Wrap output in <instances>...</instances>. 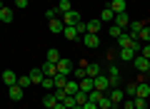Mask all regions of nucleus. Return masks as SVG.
I'll return each instance as SVG.
<instances>
[{"label":"nucleus","instance_id":"nucleus-29","mask_svg":"<svg viewBox=\"0 0 150 109\" xmlns=\"http://www.w3.org/2000/svg\"><path fill=\"white\" fill-rule=\"evenodd\" d=\"M68 74H55V89H65V84H68Z\"/></svg>","mask_w":150,"mask_h":109},{"label":"nucleus","instance_id":"nucleus-32","mask_svg":"<svg viewBox=\"0 0 150 109\" xmlns=\"http://www.w3.org/2000/svg\"><path fill=\"white\" fill-rule=\"evenodd\" d=\"M40 87H43L45 92H53V89H55V79L53 77H45L43 82H40Z\"/></svg>","mask_w":150,"mask_h":109},{"label":"nucleus","instance_id":"nucleus-6","mask_svg":"<svg viewBox=\"0 0 150 109\" xmlns=\"http://www.w3.org/2000/svg\"><path fill=\"white\" fill-rule=\"evenodd\" d=\"M83 45H85L88 50H95V47L100 45V37L93 35V32H85V35H83Z\"/></svg>","mask_w":150,"mask_h":109},{"label":"nucleus","instance_id":"nucleus-20","mask_svg":"<svg viewBox=\"0 0 150 109\" xmlns=\"http://www.w3.org/2000/svg\"><path fill=\"white\" fill-rule=\"evenodd\" d=\"M55 104H58V97H55V92H48V94L43 97V107H45V109H53Z\"/></svg>","mask_w":150,"mask_h":109},{"label":"nucleus","instance_id":"nucleus-21","mask_svg":"<svg viewBox=\"0 0 150 109\" xmlns=\"http://www.w3.org/2000/svg\"><path fill=\"white\" fill-rule=\"evenodd\" d=\"M80 92V82L78 79H68V84H65V94H78Z\"/></svg>","mask_w":150,"mask_h":109},{"label":"nucleus","instance_id":"nucleus-11","mask_svg":"<svg viewBox=\"0 0 150 109\" xmlns=\"http://www.w3.org/2000/svg\"><path fill=\"white\" fill-rule=\"evenodd\" d=\"M135 55H138V52H135L133 47H123V50L118 52V57L123 60V62H133V60H135Z\"/></svg>","mask_w":150,"mask_h":109},{"label":"nucleus","instance_id":"nucleus-15","mask_svg":"<svg viewBox=\"0 0 150 109\" xmlns=\"http://www.w3.org/2000/svg\"><path fill=\"white\" fill-rule=\"evenodd\" d=\"M95 104H98V109H112V102H110V97H108V92H103Z\"/></svg>","mask_w":150,"mask_h":109},{"label":"nucleus","instance_id":"nucleus-39","mask_svg":"<svg viewBox=\"0 0 150 109\" xmlns=\"http://www.w3.org/2000/svg\"><path fill=\"white\" fill-rule=\"evenodd\" d=\"M135 109H148V99H140V97H135Z\"/></svg>","mask_w":150,"mask_h":109},{"label":"nucleus","instance_id":"nucleus-47","mask_svg":"<svg viewBox=\"0 0 150 109\" xmlns=\"http://www.w3.org/2000/svg\"><path fill=\"white\" fill-rule=\"evenodd\" d=\"M73 109H83V107H80V104H75V107H73Z\"/></svg>","mask_w":150,"mask_h":109},{"label":"nucleus","instance_id":"nucleus-30","mask_svg":"<svg viewBox=\"0 0 150 109\" xmlns=\"http://www.w3.org/2000/svg\"><path fill=\"white\" fill-rule=\"evenodd\" d=\"M100 27H103V22L98 20V17H95V20H90V22H88V32H93V35H98V32H100Z\"/></svg>","mask_w":150,"mask_h":109},{"label":"nucleus","instance_id":"nucleus-13","mask_svg":"<svg viewBox=\"0 0 150 109\" xmlns=\"http://www.w3.org/2000/svg\"><path fill=\"white\" fill-rule=\"evenodd\" d=\"M93 89H95V79H93V77H83V79H80V92H88V94H90Z\"/></svg>","mask_w":150,"mask_h":109},{"label":"nucleus","instance_id":"nucleus-9","mask_svg":"<svg viewBox=\"0 0 150 109\" xmlns=\"http://www.w3.org/2000/svg\"><path fill=\"white\" fill-rule=\"evenodd\" d=\"M48 27H50V32H53V35H63V30H65V25H63V20H60V17L48 20Z\"/></svg>","mask_w":150,"mask_h":109},{"label":"nucleus","instance_id":"nucleus-8","mask_svg":"<svg viewBox=\"0 0 150 109\" xmlns=\"http://www.w3.org/2000/svg\"><path fill=\"white\" fill-rule=\"evenodd\" d=\"M8 97H10L13 102H20V99L25 97V89L18 87V84H13V87H8Z\"/></svg>","mask_w":150,"mask_h":109},{"label":"nucleus","instance_id":"nucleus-43","mask_svg":"<svg viewBox=\"0 0 150 109\" xmlns=\"http://www.w3.org/2000/svg\"><path fill=\"white\" fill-rule=\"evenodd\" d=\"M83 109H98V104L95 102H88V104H83Z\"/></svg>","mask_w":150,"mask_h":109},{"label":"nucleus","instance_id":"nucleus-26","mask_svg":"<svg viewBox=\"0 0 150 109\" xmlns=\"http://www.w3.org/2000/svg\"><path fill=\"white\" fill-rule=\"evenodd\" d=\"M13 15H15L13 8H3L0 10V22H13Z\"/></svg>","mask_w":150,"mask_h":109},{"label":"nucleus","instance_id":"nucleus-31","mask_svg":"<svg viewBox=\"0 0 150 109\" xmlns=\"http://www.w3.org/2000/svg\"><path fill=\"white\" fill-rule=\"evenodd\" d=\"M45 57H48V62L58 65V60H60V52L55 50V47H50V50H48V55H45Z\"/></svg>","mask_w":150,"mask_h":109},{"label":"nucleus","instance_id":"nucleus-1","mask_svg":"<svg viewBox=\"0 0 150 109\" xmlns=\"http://www.w3.org/2000/svg\"><path fill=\"white\" fill-rule=\"evenodd\" d=\"M108 97H110V102H112V109L118 107V104H123V99H125V92L120 87H110L108 89Z\"/></svg>","mask_w":150,"mask_h":109},{"label":"nucleus","instance_id":"nucleus-34","mask_svg":"<svg viewBox=\"0 0 150 109\" xmlns=\"http://www.w3.org/2000/svg\"><path fill=\"white\" fill-rule=\"evenodd\" d=\"M73 97H75V102L80 104V107H83V104H88V92H78V94H73Z\"/></svg>","mask_w":150,"mask_h":109},{"label":"nucleus","instance_id":"nucleus-36","mask_svg":"<svg viewBox=\"0 0 150 109\" xmlns=\"http://www.w3.org/2000/svg\"><path fill=\"white\" fill-rule=\"evenodd\" d=\"M75 30H78V35H85V32H88V22H85V20H80L78 25H75Z\"/></svg>","mask_w":150,"mask_h":109},{"label":"nucleus","instance_id":"nucleus-24","mask_svg":"<svg viewBox=\"0 0 150 109\" xmlns=\"http://www.w3.org/2000/svg\"><path fill=\"white\" fill-rule=\"evenodd\" d=\"M138 40L143 42V45H150V25H148V22H145V27L138 32Z\"/></svg>","mask_w":150,"mask_h":109},{"label":"nucleus","instance_id":"nucleus-25","mask_svg":"<svg viewBox=\"0 0 150 109\" xmlns=\"http://www.w3.org/2000/svg\"><path fill=\"white\" fill-rule=\"evenodd\" d=\"M55 10H58L60 15H65L68 10H73V3H70V0H58V5H55Z\"/></svg>","mask_w":150,"mask_h":109},{"label":"nucleus","instance_id":"nucleus-33","mask_svg":"<svg viewBox=\"0 0 150 109\" xmlns=\"http://www.w3.org/2000/svg\"><path fill=\"white\" fill-rule=\"evenodd\" d=\"M108 32H110V37H112V40H118V37L123 35L125 30H123V27H118V25H110V30H108Z\"/></svg>","mask_w":150,"mask_h":109},{"label":"nucleus","instance_id":"nucleus-19","mask_svg":"<svg viewBox=\"0 0 150 109\" xmlns=\"http://www.w3.org/2000/svg\"><path fill=\"white\" fill-rule=\"evenodd\" d=\"M85 74H88V77H93V79H95L98 74H103V67H100L98 62H93V65H88V67H85Z\"/></svg>","mask_w":150,"mask_h":109},{"label":"nucleus","instance_id":"nucleus-27","mask_svg":"<svg viewBox=\"0 0 150 109\" xmlns=\"http://www.w3.org/2000/svg\"><path fill=\"white\" fill-rule=\"evenodd\" d=\"M85 67H88V65H80V67H73V72H70V74H73V79H78V82H80L83 77H88V74H85Z\"/></svg>","mask_w":150,"mask_h":109},{"label":"nucleus","instance_id":"nucleus-16","mask_svg":"<svg viewBox=\"0 0 150 109\" xmlns=\"http://www.w3.org/2000/svg\"><path fill=\"white\" fill-rule=\"evenodd\" d=\"M28 77H30V82H33V84H40V82L45 79V72H43L40 67H35V69H33L30 74H28Z\"/></svg>","mask_w":150,"mask_h":109},{"label":"nucleus","instance_id":"nucleus-7","mask_svg":"<svg viewBox=\"0 0 150 109\" xmlns=\"http://www.w3.org/2000/svg\"><path fill=\"white\" fill-rule=\"evenodd\" d=\"M55 67H58V74H70V72H73V62H70L68 57H60Z\"/></svg>","mask_w":150,"mask_h":109},{"label":"nucleus","instance_id":"nucleus-4","mask_svg":"<svg viewBox=\"0 0 150 109\" xmlns=\"http://www.w3.org/2000/svg\"><path fill=\"white\" fill-rule=\"evenodd\" d=\"M60 20H63V25H78V22H80L83 17H80V12H78V10L73 8V10H68L63 17H60Z\"/></svg>","mask_w":150,"mask_h":109},{"label":"nucleus","instance_id":"nucleus-44","mask_svg":"<svg viewBox=\"0 0 150 109\" xmlns=\"http://www.w3.org/2000/svg\"><path fill=\"white\" fill-rule=\"evenodd\" d=\"M53 109H68V107H65V104H63V102H58V104H55V107H53Z\"/></svg>","mask_w":150,"mask_h":109},{"label":"nucleus","instance_id":"nucleus-45","mask_svg":"<svg viewBox=\"0 0 150 109\" xmlns=\"http://www.w3.org/2000/svg\"><path fill=\"white\" fill-rule=\"evenodd\" d=\"M145 82H148V84H150V72H145Z\"/></svg>","mask_w":150,"mask_h":109},{"label":"nucleus","instance_id":"nucleus-14","mask_svg":"<svg viewBox=\"0 0 150 109\" xmlns=\"http://www.w3.org/2000/svg\"><path fill=\"white\" fill-rule=\"evenodd\" d=\"M108 8H110L115 15H118V12H125V10H128V3H125V0H112Z\"/></svg>","mask_w":150,"mask_h":109},{"label":"nucleus","instance_id":"nucleus-18","mask_svg":"<svg viewBox=\"0 0 150 109\" xmlns=\"http://www.w3.org/2000/svg\"><path fill=\"white\" fill-rule=\"evenodd\" d=\"M3 82H5L8 87H13V84H18V74L13 72V69H5V72H3Z\"/></svg>","mask_w":150,"mask_h":109},{"label":"nucleus","instance_id":"nucleus-37","mask_svg":"<svg viewBox=\"0 0 150 109\" xmlns=\"http://www.w3.org/2000/svg\"><path fill=\"white\" fill-rule=\"evenodd\" d=\"M45 17H48V20H55V17H60V12L55 10V8H48V10H45Z\"/></svg>","mask_w":150,"mask_h":109},{"label":"nucleus","instance_id":"nucleus-46","mask_svg":"<svg viewBox=\"0 0 150 109\" xmlns=\"http://www.w3.org/2000/svg\"><path fill=\"white\" fill-rule=\"evenodd\" d=\"M3 8H5V3H3V0H0V10H3Z\"/></svg>","mask_w":150,"mask_h":109},{"label":"nucleus","instance_id":"nucleus-41","mask_svg":"<svg viewBox=\"0 0 150 109\" xmlns=\"http://www.w3.org/2000/svg\"><path fill=\"white\" fill-rule=\"evenodd\" d=\"M140 55H143L145 60H150V45H143V50H140Z\"/></svg>","mask_w":150,"mask_h":109},{"label":"nucleus","instance_id":"nucleus-23","mask_svg":"<svg viewBox=\"0 0 150 109\" xmlns=\"http://www.w3.org/2000/svg\"><path fill=\"white\" fill-rule=\"evenodd\" d=\"M145 27V22H140V20H130V25H128V30H130V35L133 37H138V32Z\"/></svg>","mask_w":150,"mask_h":109},{"label":"nucleus","instance_id":"nucleus-35","mask_svg":"<svg viewBox=\"0 0 150 109\" xmlns=\"http://www.w3.org/2000/svg\"><path fill=\"white\" fill-rule=\"evenodd\" d=\"M30 77H28V74H23V77H18V87H23V89H25V87H30Z\"/></svg>","mask_w":150,"mask_h":109},{"label":"nucleus","instance_id":"nucleus-5","mask_svg":"<svg viewBox=\"0 0 150 109\" xmlns=\"http://www.w3.org/2000/svg\"><path fill=\"white\" fill-rule=\"evenodd\" d=\"M133 65H135V69H138L140 74H145V72H150V60H145L143 55H135V60H133Z\"/></svg>","mask_w":150,"mask_h":109},{"label":"nucleus","instance_id":"nucleus-42","mask_svg":"<svg viewBox=\"0 0 150 109\" xmlns=\"http://www.w3.org/2000/svg\"><path fill=\"white\" fill-rule=\"evenodd\" d=\"M15 8H18V10H25V8H28V0H15Z\"/></svg>","mask_w":150,"mask_h":109},{"label":"nucleus","instance_id":"nucleus-38","mask_svg":"<svg viewBox=\"0 0 150 109\" xmlns=\"http://www.w3.org/2000/svg\"><path fill=\"white\" fill-rule=\"evenodd\" d=\"M63 104H65V107H68V109H73V107H75V104H78V102H75V97H73V94H68V97L63 99Z\"/></svg>","mask_w":150,"mask_h":109},{"label":"nucleus","instance_id":"nucleus-12","mask_svg":"<svg viewBox=\"0 0 150 109\" xmlns=\"http://www.w3.org/2000/svg\"><path fill=\"white\" fill-rule=\"evenodd\" d=\"M112 25H118V27H123V30H125V27L130 25V15H128V12H118L115 20H112Z\"/></svg>","mask_w":150,"mask_h":109},{"label":"nucleus","instance_id":"nucleus-22","mask_svg":"<svg viewBox=\"0 0 150 109\" xmlns=\"http://www.w3.org/2000/svg\"><path fill=\"white\" fill-rule=\"evenodd\" d=\"M63 37L65 40H78V30H75V25H65V30H63Z\"/></svg>","mask_w":150,"mask_h":109},{"label":"nucleus","instance_id":"nucleus-2","mask_svg":"<svg viewBox=\"0 0 150 109\" xmlns=\"http://www.w3.org/2000/svg\"><path fill=\"white\" fill-rule=\"evenodd\" d=\"M135 97H140V99H148L150 97V84L145 82V77H140L138 84H135Z\"/></svg>","mask_w":150,"mask_h":109},{"label":"nucleus","instance_id":"nucleus-28","mask_svg":"<svg viewBox=\"0 0 150 109\" xmlns=\"http://www.w3.org/2000/svg\"><path fill=\"white\" fill-rule=\"evenodd\" d=\"M98 20H100V22H112V20H115V12H112L110 8H105V10L100 12V17H98Z\"/></svg>","mask_w":150,"mask_h":109},{"label":"nucleus","instance_id":"nucleus-3","mask_svg":"<svg viewBox=\"0 0 150 109\" xmlns=\"http://www.w3.org/2000/svg\"><path fill=\"white\" fill-rule=\"evenodd\" d=\"M108 82H110V87H120V82H123V74H120V69L115 65L108 69Z\"/></svg>","mask_w":150,"mask_h":109},{"label":"nucleus","instance_id":"nucleus-17","mask_svg":"<svg viewBox=\"0 0 150 109\" xmlns=\"http://www.w3.org/2000/svg\"><path fill=\"white\" fill-rule=\"evenodd\" d=\"M40 69L45 72V77H53V79H55V74H58V67H55L53 62H48V60L43 62V67H40Z\"/></svg>","mask_w":150,"mask_h":109},{"label":"nucleus","instance_id":"nucleus-40","mask_svg":"<svg viewBox=\"0 0 150 109\" xmlns=\"http://www.w3.org/2000/svg\"><path fill=\"white\" fill-rule=\"evenodd\" d=\"M135 84L138 82H130L128 87H125V94H128V97H135Z\"/></svg>","mask_w":150,"mask_h":109},{"label":"nucleus","instance_id":"nucleus-10","mask_svg":"<svg viewBox=\"0 0 150 109\" xmlns=\"http://www.w3.org/2000/svg\"><path fill=\"white\" fill-rule=\"evenodd\" d=\"M95 89H98V92H108V89H110L108 74H98V77H95Z\"/></svg>","mask_w":150,"mask_h":109}]
</instances>
